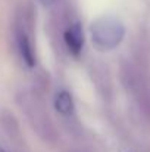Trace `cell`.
<instances>
[{"label": "cell", "mask_w": 150, "mask_h": 152, "mask_svg": "<svg viewBox=\"0 0 150 152\" xmlns=\"http://www.w3.org/2000/svg\"><path fill=\"white\" fill-rule=\"evenodd\" d=\"M41 3H44V4H50L51 1H54V0H40Z\"/></svg>", "instance_id": "8992f818"}, {"label": "cell", "mask_w": 150, "mask_h": 152, "mask_svg": "<svg viewBox=\"0 0 150 152\" xmlns=\"http://www.w3.org/2000/svg\"><path fill=\"white\" fill-rule=\"evenodd\" d=\"M65 43H66L68 49L72 55H75V56L80 55V52L83 49V45H84V36H83L81 25L78 22L72 24L65 31Z\"/></svg>", "instance_id": "277c9868"}, {"label": "cell", "mask_w": 150, "mask_h": 152, "mask_svg": "<svg viewBox=\"0 0 150 152\" xmlns=\"http://www.w3.org/2000/svg\"><path fill=\"white\" fill-rule=\"evenodd\" d=\"M125 36L122 22L113 16H101L91 24V39L100 50H112L121 45Z\"/></svg>", "instance_id": "6da1fadb"}, {"label": "cell", "mask_w": 150, "mask_h": 152, "mask_svg": "<svg viewBox=\"0 0 150 152\" xmlns=\"http://www.w3.org/2000/svg\"><path fill=\"white\" fill-rule=\"evenodd\" d=\"M15 36H16V48H18V52H19L24 64L28 65L30 68L36 65V55H34V49H33L27 28L24 25H18Z\"/></svg>", "instance_id": "3957f363"}, {"label": "cell", "mask_w": 150, "mask_h": 152, "mask_svg": "<svg viewBox=\"0 0 150 152\" xmlns=\"http://www.w3.org/2000/svg\"><path fill=\"white\" fill-rule=\"evenodd\" d=\"M0 152H9V151H7V149H4L3 146H0Z\"/></svg>", "instance_id": "52a82bcc"}, {"label": "cell", "mask_w": 150, "mask_h": 152, "mask_svg": "<svg viewBox=\"0 0 150 152\" xmlns=\"http://www.w3.org/2000/svg\"><path fill=\"white\" fill-rule=\"evenodd\" d=\"M21 99H22V102H21L22 109L25 111L33 127L37 130V133L44 140L51 142L54 139V127L50 121L49 114H46V111H44L43 103L37 98H34L33 95H27V93L22 95Z\"/></svg>", "instance_id": "7a4b0ae2"}, {"label": "cell", "mask_w": 150, "mask_h": 152, "mask_svg": "<svg viewBox=\"0 0 150 152\" xmlns=\"http://www.w3.org/2000/svg\"><path fill=\"white\" fill-rule=\"evenodd\" d=\"M54 106L57 112H60L62 115H71V112L74 111V101H72L71 93L66 90L59 92L54 99Z\"/></svg>", "instance_id": "5b68a950"}]
</instances>
